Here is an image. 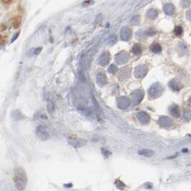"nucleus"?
Wrapping results in <instances>:
<instances>
[{
  "label": "nucleus",
  "mask_w": 191,
  "mask_h": 191,
  "mask_svg": "<svg viewBox=\"0 0 191 191\" xmlns=\"http://www.w3.org/2000/svg\"><path fill=\"white\" fill-rule=\"evenodd\" d=\"M14 183L18 190L23 191L26 188L27 184V177L25 171L22 168L17 167L15 169Z\"/></svg>",
  "instance_id": "nucleus-1"
},
{
  "label": "nucleus",
  "mask_w": 191,
  "mask_h": 191,
  "mask_svg": "<svg viewBox=\"0 0 191 191\" xmlns=\"http://www.w3.org/2000/svg\"><path fill=\"white\" fill-rule=\"evenodd\" d=\"M163 92L162 86L159 83H155L151 86L149 90V95L152 98H157L160 96Z\"/></svg>",
  "instance_id": "nucleus-2"
},
{
  "label": "nucleus",
  "mask_w": 191,
  "mask_h": 191,
  "mask_svg": "<svg viewBox=\"0 0 191 191\" xmlns=\"http://www.w3.org/2000/svg\"><path fill=\"white\" fill-rule=\"evenodd\" d=\"M37 134L39 137V138L42 140H46L49 138V134L48 131L46 130V128L42 125L38 126V129H37Z\"/></svg>",
  "instance_id": "nucleus-3"
},
{
  "label": "nucleus",
  "mask_w": 191,
  "mask_h": 191,
  "mask_svg": "<svg viewBox=\"0 0 191 191\" xmlns=\"http://www.w3.org/2000/svg\"><path fill=\"white\" fill-rule=\"evenodd\" d=\"M159 123L163 127H170L173 124L172 120L168 117H161L159 119Z\"/></svg>",
  "instance_id": "nucleus-4"
},
{
  "label": "nucleus",
  "mask_w": 191,
  "mask_h": 191,
  "mask_svg": "<svg viewBox=\"0 0 191 191\" xmlns=\"http://www.w3.org/2000/svg\"><path fill=\"white\" fill-rule=\"evenodd\" d=\"M169 86L172 88L173 91H179L182 88V83H180L178 80L176 79H173V80L170 81L169 83Z\"/></svg>",
  "instance_id": "nucleus-5"
},
{
  "label": "nucleus",
  "mask_w": 191,
  "mask_h": 191,
  "mask_svg": "<svg viewBox=\"0 0 191 191\" xmlns=\"http://www.w3.org/2000/svg\"><path fill=\"white\" fill-rule=\"evenodd\" d=\"M169 113L174 117H178L180 116V108L178 105L173 104L169 107Z\"/></svg>",
  "instance_id": "nucleus-6"
},
{
  "label": "nucleus",
  "mask_w": 191,
  "mask_h": 191,
  "mask_svg": "<svg viewBox=\"0 0 191 191\" xmlns=\"http://www.w3.org/2000/svg\"><path fill=\"white\" fill-rule=\"evenodd\" d=\"M147 69L146 67L144 66H140L139 68H137L136 70V76L139 78L143 77L145 76V74L147 73Z\"/></svg>",
  "instance_id": "nucleus-7"
},
{
  "label": "nucleus",
  "mask_w": 191,
  "mask_h": 191,
  "mask_svg": "<svg viewBox=\"0 0 191 191\" xmlns=\"http://www.w3.org/2000/svg\"><path fill=\"white\" fill-rule=\"evenodd\" d=\"M138 118H139V119H140V122L143 124L148 123V122H149V119H150L149 115L144 112L140 113L138 115Z\"/></svg>",
  "instance_id": "nucleus-8"
},
{
  "label": "nucleus",
  "mask_w": 191,
  "mask_h": 191,
  "mask_svg": "<svg viewBox=\"0 0 191 191\" xmlns=\"http://www.w3.org/2000/svg\"><path fill=\"white\" fill-rule=\"evenodd\" d=\"M164 11L167 15H172L175 12V7L172 4H166L164 7Z\"/></svg>",
  "instance_id": "nucleus-9"
},
{
  "label": "nucleus",
  "mask_w": 191,
  "mask_h": 191,
  "mask_svg": "<svg viewBox=\"0 0 191 191\" xmlns=\"http://www.w3.org/2000/svg\"><path fill=\"white\" fill-rule=\"evenodd\" d=\"M138 154L141 156H144V157H150L152 156H153L154 155V152L153 151L150 150V149H142V150L139 151Z\"/></svg>",
  "instance_id": "nucleus-10"
},
{
  "label": "nucleus",
  "mask_w": 191,
  "mask_h": 191,
  "mask_svg": "<svg viewBox=\"0 0 191 191\" xmlns=\"http://www.w3.org/2000/svg\"><path fill=\"white\" fill-rule=\"evenodd\" d=\"M114 184H115L116 187L120 190H124L125 189V188H126V185L119 179L115 180V181H114Z\"/></svg>",
  "instance_id": "nucleus-11"
},
{
  "label": "nucleus",
  "mask_w": 191,
  "mask_h": 191,
  "mask_svg": "<svg viewBox=\"0 0 191 191\" xmlns=\"http://www.w3.org/2000/svg\"><path fill=\"white\" fill-rule=\"evenodd\" d=\"M151 50H152L153 53H160V52H161L162 48L158 43H155V44H153V45H152V47H151Z\"/></svg>",
  "instance_id": "nucleus-12"
},
{
  "label": "nucleus",
  "mask_w": 191,
  "mask_h": 191,
  "mask_svg": "<svg viewBox=\"0 0 191 191\" xmlns=\"http://www.w3.org/2000/svg\"><path fill=\"white\" fill-rule=\"evenodd\" d=\"M183 33V30L180 26H177L174 30V34L176 36H181Z\"/></svg>",
  "instance_id": "nucleus-13"
},
{
  "label": "nucleus",
  "mask_w": 191,
  "mask_h": 191,
  "mask_svg": "<svg viewBox=\"0 0 191 191\" xmlns=\"http://www.w3.org/2000/svg\"><path fill=\"white\" fill-rule=\"evenodd\" d=\"M183 118L186 121H190L191 119V111L190 110H186L183 114Z\"/></svg>",
  "instance_id": "nucleus-14"
},
{
  "label": "nucleus",
  "mask_w": 191,
  "mask_h": 191,
  "mask_svg": "<svg viewBox=\"0 0 191 191\" xmlns=\"http://www.w3.org/2000/svg\"><path fill=\"white\" fill-rule=\"evenodd\" d=\"M133 53L135 54H140L142 51V48L140 45H135L132 49Z\"/></svg>",
  "instance_id": "nucleus-15"
},
{
  "label": "nucleus",
  "mask_w": 191,
  "mask_h": 191,
  "mask_svg": "<svg viewBox=\"0 0 191 191\" xmlns=\"http://www.w3.org/2000/svg\"><path fill=\"white\" fill-rule=\"evenodd\" d=\"M147 15L150 18H155L157 15V12L155 10H153V9H152V10H149V12H148L147 13Z\"/></svg>",
  "instance_id": "nucleus-16"
},
{
  "label": "nucleus",
  "mask_w": 191,
  "mask_h": 191,
  "mask_svg": "<svg viewBox=\"0 0 191 191\" xmlns=\"http://www.w3.org/2000/svg\"><path fill=\"white\" fill-rule=\"evenodd\" d=\"M48 111L50 113H52L53 111H54V104H53V102L52 101L48 100Z\"/></svg>",
  "instance_id": "nucleus-17"
},
{
  "label": "nucleus",
  "mask_w": 191,
  "mask_h": 191,
  "mask_svg": "<svg viewBox=\"0 0 191 191\" xmlns=\"http://www.w3.org/2000/svg\"><path fill=\"white\" fill-rule=\"evenodd\" d=\"M102 154H103L104 157H108L110 156V155H111V152H110L109 151L106 150V149H102Z\"/></svg>",
  "instance_id": "nucleus-18"
},
{
  "label": "nucleus",
  "mask_w": 191,
  "mask_h": 191,
  "mask_svg": "<svg viewBox=\"0 0 191 191\" xmlns=\"http://www.w3.org/2000/svg\"><path fill=\"white\" fill-rule=\"evenodd\" d=\"M186 17H187L188 20L191 21V10H188V11L187 12V13H186Z\"/></svg>",
  "instance_id": "nucleus-19"
},
{
  "label": "nucleus",
  "mask_w": 191,
  "mask_h": 191,
  "mask_svg": "<svg viewBox=\"0 0 191 191\" xmlns=\"http://www.w3.org/2000/svg\"><path fill=\"white\" fill-rule=\"evenodd\" d=\"M64 187H65V188H72V187H73V184H72V183H70V184H65V185H64Z\"/></svg>",
  "instance_id": "nucleus-20"
}]
</instances>
